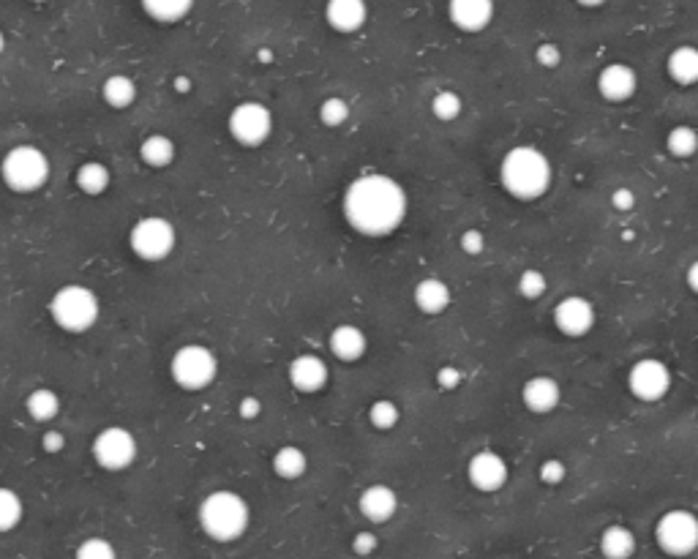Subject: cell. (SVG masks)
I'll use <instances>...</instances> for the list:
<instances>
[{
	"instance_id": "ba28073f",
	"label": "cell",
	"mask_w": 698,
	"mask_h": 559,
	"mask_svg": "<svg viewBox=\"0 0 698 559\" xmlns=\"http://www.w3.org/2000/svg\"><path fill=\"white\" fill-rule=\"evenodd\" d=\"M175 240H178L175 227L161 216H145L129 232L131 251L145 262L167 260L175 249Z\"/></svg>"
},
{
	"instance_id": "bcb514c9",
	"label": "cell",
	"mask_w": 698,
	"mask_h": 559,
	"mask_svg": "<svg viewBox=\"0 0 698 559\" xmlns=\"http://www.w3.org/2000/svg\"><path fill=\"white\" fill-rule=\"evenodd\" d=\"M175 90H178V93H189L191 90L189 77H178V80H175Z\"/></svg>"
},
{
	"instance_id": "277c9868",
	"label": "cell",
	"mask_w": 698,
	"mask_h": 559,
	"mask_svg": "<svg viewBox=\"0 0 698 559\" xmlns=\"http://www.w3.org/2000/svg\"><path fill=\"white\" fill-rule=\"evenodd\" d=\"M50 314L66 333H85L99 322V298L82 284H66L52 295Z\"/></svg>"
},
{
	"instance_id": "4fadbf2b",
	"label": "cell",
	"mask_w": 698,
	"mask_h": 559,
	"mask_svg": "<svg viewBox=\"0 0 698 559\" xmlns=\"http://www.w3.org/2000/svg\"><path fill=\"white\" fill-rule=\"evenodd\" d=\"M508 475V464L494 450H480L467 464V478L472 489L483 491V494H494L502 489L508 483Z\"/></svg>"
},
{
	"instance_id": "5b68a950",
	"label": "cell",
	"mask_w": 698,
	"mask_h": 559,
	"mask_svg": "<svg viewBox=\"0 0 698 559\" xmlns=\"http://www.w3.org/2000/svg\"><path fill=\"white\" fill-rule=\"evenodd\" d=\"M0 178L17 194L39 191L50 178V159L33 145H17L0 161Z\"/></svg>"
},
{
	"instance_id": "f546056e",
	"label": "cell",
	"mask_w": 698,
	"mask_h": 559,
	"mask_svg": "<svg viewBox=\"0 0 698 559\" xmlns=\"http://www.w3.org/2000/svg\"><path fill=\"white\" fill-rule=\"evenodd\" d=\"M666 150L674 159H690L698 150V131L693 126H674L666 137Z\"/></svg>"
},
{
	"instance_id": "30bf717a",
	"label": "cell",
	"mask_w": 698,
	"mask_h": 559,
	"mask_svg": "<svg viewBox=\"0 0 698 559\" xmlns=\"http://www.w3.org/2000/svg\"><path fill=\"white\" fill-rule=\"evenodd\" d=\"M93 459L101 470L120 472L129 470L134 459H137V440L129 429L120 426H110L96 434L93 440Z\"/></svg>"
},
{
	"instance_id": "e575fe53",
	"label": "cell",
	"mask_w": 698,
	"mask_h": 559,
	"mask_svg": "<svg viewBox=\"0 0 698 559\" xmlns=\"http://www.w3.org/2000/svg\"><path fill=\"white\" fill-rule=\"evenodd\" d=\"M349 118V104L339 96H328V99L320 104V120L330 129H336L341 123H347Z\"/></svg>"
},
{
	"instance_id": "e0dca14e",
	"label": "cell",
	"mask_w": 698,
	"mask_h": 559,
	"mask_svg": "<svg viewBox=\"0 0 698 559\" xmlns=\"http://www.w3.org/2000/svg\"><path fill=\"white\" fill-rule=\"evenodd\" d=\"M358 508L363 513V519H369L371 524H385L396 516L399 510V497L390 486H382V483H374L369 489H363L358 500Z\"/></svg>"
},
{
	"instance_id": "d590c367",
	"label": "cell",
	"mask_w": 698,
	"mask_h": 559,
	"mask_svg": "<svg viewBox=\"0 0 698 559\" xmlns=\"http://www.w3.org/2000/svg\"><path fill=\"white\" fill-rule=\"evenodd\" d=\"M546 287H549V281L538 268L524 270L519 276V295L524 300H538L546 292Z\"/></svg>"
},
{
	"instance_id": "4316f807",
	"label": "cell",
	"mask_w": 698,
	"mask_h": 559,
	"mask_svg": "<svg viewBox=\"0 0 698 559\" xmlns=\"http://www.w3.org/2000/svg\"><path fill=\"white\" fill-rule=\"evenodd\" d=\"M101 96L115 110H126V107H131L137 101V85L126 74H112L101 85Z\"/></svg>"
},
{
	"instance_id": "484cf974",
	"label": "cell",
	"mask_w": 698,
	"mask_h": 559,
	"mask_svg": "<svg viewBox=\"0 0 698 559\" xmlns=\"http://www.w3.org/2000/svg\"><path fill=\"white\" fill-rule=\"evenodd\" d=\"M309 470V459L306 453L295 445H284L273 453V472L284 480H298Z\"/></svg>"
},
{
	"instance_id": "8fae6325",
	"label": "cell",
	"mask_w": 698,
	"mask_h": 559,
	"mask_svg": "<svg viewBox=\"0 0 698 559\" xmlns=\"http://www.w3.org/2000/svg\"><path fill=\"white\" fill-rule=\"evenodd\" d=\"M628 388L639 401H660L671 390L669 366L658 358H641L630 366Z\"/></svg>"
},
{
	"instance_id": "5bb4252c",
	"label": "cell",
	"mask_w": 698,
	"mask_h": 559,
	"mask_svg": "<svg viewBox=\"0 0 698 559\" xmlns=\"http://www.w3.org/2000/svg\"><path fill=\"white\" fill-rule=\"evenodd\" d=\"M636 88H639V77L628 63H611L598 74V93L611 104L633 99Z\"/></svg>"
},
{
	"instance_id": "836d02e7",
	"label": "cell",
	"mask_w": 698,
	"mask_h": 559,
	"mask_svg": "<svg viewBox=\"0 0 698 559\" xmlns=\"http://www.w3.org/2000/svg\"><path fill=\"white\" fill-rule=\"evenodd\" d=\"M74 559H118V551L107 538H85L74 551Z\"/></svg>"
},
{
	"instance_id": "f1b7e54d",
	"label": "cell",
	"mask_w": 698,
	"mask_h": 559,
	"mask_svg": "<svg viewBox=\"0 0 698 559\" xmlns=\"http://www.w3.org/2000/svg\"><path fill=\"white\" fill-rule=\"evenodd\" d=\"M142 9H145V14L153 17L156 22L170 25V22H180L186 14H189L191 3L189 0H145V3H142Z\"/></svg>"
},
{
	"instance_id": "1f68e13d",
	"label": "cell",
	"mask_w": 698,
	"mask_h": 559,
	"mask_svg": "<svg viewBox=\"0 0 698 559\" xmlns=\"http://www.w3.org/2000/svg\"><path fill=\"white\" fill-rule=\"evenodd\" d=\"M369 420H371V426H374L377 431L396 429V426H399V420H401L399 404H396V401H390V399H377L369 407Z\"/></svg>"
},
{
	"instance_id": "d6a6232c",
	"label": "cell",
	"mask_w": 698,
	"mask_h": 559,
	"mask_svg": "<svg viewBox=\"0 0 698 559\" xmlns=\"http://www.w3.org/2000/svg\"><path fill=\"white\" fill-rule=\"evenodd\" d=\"M461 110H464V101H461L459 93H453V90H439L437 96L431 99V112H434V118L442 120V123H450V120L459 118Z\"/></svg>"
},
{
	"instance_id": "74e56055",
	"label": "cell",
	"mask_w": 698,
	"mask_h": 559,
	"mask_svg": "<svg viewBox=\"0 0 698 559\" xmlns=\"http://www.w3.org/2000/svg\"><path fill=\"white\" fill-rule=\"evenodd\" d=\"M459 246L469 257H478V254H483V249H486V235L480 230H467L461 235Z\"/></svg>"
},
{
	"instance_id": "2e32d148",
	"label": "cell",
	"mask_w": 698,
	"mask_h": 559,
	"mask_svg": "<svg viewBox=\"0 0 698 559\" xmlns=\"http://www.w3.org/2000/svg\"><path fill=\"white\" fill-rule=\"evenodd\" d=\"M328 377V363L317 355H300L290 363V382L300 393H320L328 385Z\"/></svg>"
},
{
	"instance_id": "b9f144b4",
	"label": "cell",
	"mask_w": 698,
	"mask_h": 559,
	"mask_svg": "<svg viewBox=\"0 0 698 559\" xmlns=\"http://www.w3.org/2000/svg\"><path fill=\"white\" fill-rule=\"evenodd\" d=\"M611 208L619 210V213H630V210L636 208V194L622 186V189L611 194Z\"/></svg>"
},
{
	"instance_id": "7bdbcfd3",
	"label": "cell",
	"mask_w": 698,
	"mask_h": 559,
	"mask_svg": "<svg viewBox=\"0 0 698 559\" xmlns=\"http://www.w3.org/2000/svg\"><path fill=\"white\" fill-rule=\"evenodd\" d=\"M238 415L243 420H257L262 415V401L257 399V396H246V399H240Z\"/></svg>"
},
{
	"instance_id": "f6af8a7d",
	"label": "cell",
	"mask_w": 698,
	"mask_h": 559,
	"mask_svg": "<svg viewBox=\"0 0 698 559\" xmlns=\"http://www.w3.org/2000/svg\"><path fill=\"white\" fill-rule=\"evenodd\" d=\"M685 281H688V287L698 295V260L690 262L688 273H685Z\"/></svg>"
},
{
	"instance_id": "9a60e30c",
	"label": "cell",
	"mask_w": 698,
	"mask_h": 559,
	"mask_svg": "<svg viewBox=\"0 0 698 559\" xmlns=\"http://www.w3.org/2000/svg\"><path fill=\"white\" fill-rule=\"evenodd\" d=\"M559 399H562V388L554 377H532V380L524 382L521 388V401L529 412L535 415H549L559 407Z\"/></svg>"
},
{
	"instance_id": "60d3db41",
	"label": "cell",
	"mask_w": 698,
	"mask_h": 559,
	"mask_svg": "<svg viewBox=\"0 0 698 559\" xmlns=\"http://www.w3.org/2000/svg\"><path fill=\"white\" fill-rule=\"evenodd\" d=\"M464 382V374H461L456 366H442V369L437 371V385L442 390H456Z\"/></svg>"
},
{
	"instance_id": "8d00e7d4",
	"label": "cell",
	"mask_w": 698,
	"mask_h": 559,
	"mask_svg": "<svg viewBox=\"0 0 698 559\" xmlns=\"http://www.w3.org/2000/svg\"><path fill=\"white\" fill-rule=\"evenodd\" d=\"M538 475H540V480L546 483V486H559L562 480L568 478V467H565V464H562L559 459H549V461H543V464H540Z\"/></svg>"
},
{
	"instance_id": "7dc6e473",
	"label": "cell",
	"mask_w": 698,
	"mask_h": 559,
	"mask_svg": "<svg viewBox=\"0 0 698 559\" xmlns=\"http://www.w3.org/2000/svg\"><path fill=\"white\" fill-rule=\"evenodd\" d=\"M3 50H6V33L0 30V52H3Z\"/></svg>"
},
{
	"instance_id": "f35d334b",
	"label": "cell",
	"mask_w": 698,
	"mask_h": 559,
	"mask_svg": "<svg viewBox=\"0 0 698 559\" xmlns=\"http://www.w3.org/2000/svg\"><path fill=\"white\" fill-rule=\"evenodd\" d=\"M379 546V538L374 535L371 530H360L355 538H352V551L358 554V557H369V554H374Z\"/></svg>"
},
{
	"instance_id": "4dcf8cb0",
	"label": "cell",
	"mask_w": 698,
	"mask_h": 559,
	"mask_svg": "<svg viewBox=\"0 0 698 559\" xmlns=\"http://www.w3.org/2000/svg\"><path fill=\"white\" fill-rule=\"evenodd\" d=\"M22 513H25V508H22L20 494L6 489V486H0V532L17 530L22 521Z\"/></svg>"
},
{
	"instance_id": "ffe728a7",
	"label": "cell",
	"mask_w": 698,
	"mask_h": 559,
	"mask_svg": "<svg viewBox=\"0 0 698 559\" xmlns=\"http://www.w3.org/2000/svg\"><path fill=\"white\" fill-rule=\"evenodd\" d=\"M328 347L344 363H355V360L366 355L369 341H366V333L358 325H339V328H333V333H330Z\"/></svg>"
},
{
	"instance_id": "52a82bcc",
	"label": "cell",
	"mask_w": 698,
	"mask_h": 559,
	"mask_svg": "<svg viewBox=\"0 0 698 559\" xmlns=\"http://www.w3.org/2000/svg\"><path fill=\"white\" fill-rule=\"evenodd\" d=\"M655 540L669 557H690L698 549V516L693 510H666L655 524Z\"/></svg>"
},
{
	"instance_id": "ee69618b",
	"label": "cell",
	"mask_w": 698,
	"mask_h": 559,
	"mask_svg": "<svg viewBox=\"0 0 698 559\" xmlns=\"http://www.w3.org/2000/svg\"><path fill=\"white\" fill-rule=\"evenodd\" d=\"M41 445H44L47 453H60V450L66 448V437H63L60 431H47V434L41 437Z\"/></svg>"
},
{
	"instance_id": "cb8c5ba5",
	"label": "cell",
	"mask_w": 698,
	"mask_h": 559,
	"mask_svg": "<svg viewBox=\"0 0 698 559\" xmlns=\"http://www.w3.org/2000/svg\"><path fill=\"white\" fill-rule=\"evenodd\" d=\"M142 164H148L150 170H164L175 161V142L164 134H150L140 145Z\"/></svg>"
},
{
	"instance_id": "6da1fadb",
	"label": "cell",
	"mask_w": 698,
	"mask_h": 559,
	"mask_svg": "<svg viewBox=\"0 0 698 559\" xmlns=\"http://www.w3.org/2000/svg\"><path fill=\"white\" fill-rule=\"evenodd\" d=\"M344 219L360 235H390L407 219V194L388 175H360L344 191Z\"/></svg>"
},
{
	"instance_id": "603a6c76",
	"label": "cell",
	"mask_w": 698,
	"mask_h": 559,
	"mask_svg": "<svg viewBox=\"0 0 698 559\" xmlns=\"http://www.w3.org/2000/svg\"><path fill=\"white\" fill-rule=\"evenodd\" d=\"M666 71L677 85H696L698 82V50L696 47H677L666 60Z\"/></svg>"
},
{
	"instance_id": "7c38bea8",
	"label": "cell",
	"mask_w": 698,
	"mask_h": 559,
	"mask_svg": "<svg viewBox=\"0 0 698 559\" xmlns=\"http://www.w3.org/2000/svg\"><path fill=\"white\" fill-rule=\"evenodd\" d=\"M595 320L598 314H595L592 300L581 298V295H568L554 306V325L562 336H570V339L587 336L589 330L595 328Z\"/></svg>"
},
{
	"instance_id": "8992f818",
	"label": "cell",
	"mask_w": 698,
	"mask_h": 559,
	"mask_svg": "<svg viewBox=\"0 0 698 559\" xmlns=\"http://www.w3.org/2000/svg\"><path fill=\"white\" fill-rule=\"evenodd\" d=\"M170 374L175 385H180L183 390H202L216 380L219 360L202 344H186L172 355Z\"/></svg>"
},
{
	"instance_id": "83f0119b",
	"label": "cell",
	"mask_w": 698,
	"mask_h": 559,
	"mask_svg": "<svg viewBox=\"0 0 698 559\" xmlns=\"http://www.w3.org/2000/svg\"><path fill=\"white\" fill-rule=\"evenodd\" d=\"M25 410H28L30 418L39 420V423H47V420L58 418V412H60L58 393L50 388H36L33 393H30L28 399H25Z\"/></svg>"
},
{
	"instance_id": "9c48e42d",
	"label": "cell",
	"mask_w": 698,
	"mask_h": 559,
	"mask_svg": "<svg viewBox=\"0 0 698 559\" xmlns=\"http://www.w3.org/2000/svg\"><path fill=\"white\" fill-rule=\"evenodd\" d=\"M230 126L232 140L243 145V148H260L262 142L268 140L270 131H273V115L262 104V101H243L235 110L230 112Z\"/></svg>"
},
{
	"instance_id": "7402d4cb",
	"label": "cell",
	"mask_w": 698,
	"mask_h": 559,
	"mask_svg": "<svg viewBox=\"0 0 698 559\" xmlns=\"http://www.w3.org/2000/svg\"><path fill=\"white\" fill-rule=\"evenodd\" d=\"M600 554L603 559H630L636 554V535L622 524L606 527L600 535Z\"/></svg>"
},
{
	"instance_id": "3957f363",
	"label": "cell",
	"mask_w": 698,
	"mask_h": 559,
	"mask_svg": "<svg viewBox=\"0 0 698 559\" xmlns=\"http://www.w3.org/2000/svg\"><path fill=\"white\" fill-rule=\"evenodd\" d=\"M251 521L249 502L240 494L219 489L200 502V527L216 543H232L246 535Z\"/></svg>"
},
{
	"instance_id": "7a4b0ae2",
	"label": "cell",
	"mask_w": 698,
	"mask_h": 559,
	"mask_svg": "<svg viewBox=\"0 0 698 559\" xmlns=\"http://www.w3.org/2000/svg\"><path fill=\"white\" fill-rule=\"evenodd\" d=\"M499 180L516 200H538L549 191L554 170H551L549 156L543 150L532 145H519L505 153V159L499 164Z\"/></svg>"
},
{
	"instance_id": "ac0fdd59",
	"label": "cell",
	"mask_w": 698,
	"mask_h": 559,
	"mask_svg": "<svg viewBox=\"0 0 698 559\" xmlns=\"http://www.w3.org/2000/svg\"><path fill=\"white\" fill-rule=\"evenodd\" d=\"M450 22L464 33H480L494 20V3L489 0H453L448 6Z\"/></svg>"
},
{
	"instance_id": "ab89813d",
	"label": "cell",
	"mask_w": 698,
	"mask_h": 559,
	"mask_svg": "<svg viewBox=\"0 0 698 559\" xmlns=\"http://www.w3.org/2000/svg\"><path fill=\"white\" fill-rule=\"evenodd\" d=\"M535 60H538L543 69H557L559 63H562V50H559L557 44H540L538 50H535Z\"/></svg>"
},
{
	"instance_id": "d4e9b609",
	"label": "cell",
	"mask_w": 698,
	"mask_h": 559,
	"mask_svg": "<svg viewBox=\"0 0 698 559\" xmlns=\"http://www.w3.org/2000/svg\"><path fill=\"white\" fill-rule=\"evenodd\" d=\"M74 183L80 186L82 194H88V197H99V194H104V191L110 189V183H112L110 167H107V164H101V161H85V164H80L77 175H74Z\"/></svg>"
},
{
	"instance_id": "d6986e66",
	"label": "cell",
	"mask_w": 698,
	"mask_h": 559,
	"mask_svg": "<svg viewBox=\"0 0 698 559\" xmlns=\"http://www.w3.org/2000/svg\"><path fill=\"white\" fill-rule=\"evenodd\" d=\"M366 17H369V9L360 0H330L325 9V20L339 33H355L366 25Z\"/></svg>"
},
{
	"instance_id": "44dd1931",
	"label": "cell",
	"mask_w": 698,
	"mask_h": 559,
	"mask_svg": "<svg viewBox=\"0 0 698 559\" xmlns=\"http://www.w3.org/2000/svg\"><path fill=\"white\" fill-rule=\"evenodd\" d=\"M412 298L423 314H442L450 306V287L437 276H429V279H420L415 284Z\"/></svg>"
}]
</instances>
